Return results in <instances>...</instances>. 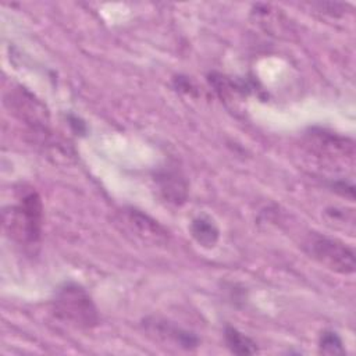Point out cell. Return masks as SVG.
<instances>
[{"label":"cell","instance_id":"obj_1","mask_svg":"<svg viewBox=\"0 0 356 356\" xmlns=\"http://www.w3.org/2000/svg\"><path fill=\"white\" fill-rule=\"evenodd\" d=\"M3 225L10 238L24 245H35L40 239L43 225L40 196L35 191H31L15 206L4 209Z\"/></svg>","mask_w":356,"mask_h":356},{"label":"cell","instance_id":"obj_2","mask_svg":"<svg viewBox=\"0 0 356 356\" xmlns=\"http://www.w3.org/2000/svg\"><path fill=\"white\" fill-rule=\"evenodd\" d=\"M54 314L76 327V328H93L99 323V313L96 305L85 288L75 282L63 284L53 299Z\"/></svg>","mask_w":356,"mask_h":356},{"label":"cell","instance_id":"obj_3","mask_svg":"<svg viewBox=\"0 0 356 356\" xmlns=\"http://www.w3.org/2000/svg\"><path fill=\"white\" fill-rule=\"evenodd\" d=\"M307 248L313 259L325 268L339 274H352L355 271V253L343 242L327 236H313Z\"/></svg>","mask_w":356,"mask_h":356},{"label":"cell","instance_id":"obj_4","mask_svg":"<svg viewBox=\"0 0 356 356\" xmlns=\"http://www.w3.org/2000/svg\"><path fill=\"white\" fill-rule=\"evenodd\" d=\"M122 222L125 227L145 242L161 245L168 241V232L150 216L136 209H127L122 211Z\"/></svg>","mask_w":356,"mask_h":356},{"label":"cell","instance_id":"obj_5","mask_svg":"<svg viewBox=\"0 0 356 356\" xmlns=\"http://www.w3.org/2000/svg\"><path fill=\"white\" fill-rule=\"evenodd\" d=\"M156 182L159 185V189H160L163 197L167 202L174 203V204H179V203L185 202L186 182L177 171H171V170L161 171L157 175Z\"/></svg>","mask_w":356,"mask_h":356},{"label":"cell","instance_id":"obj_6","mask_svg":"<svg viewBox=\"0 0 356 356\" xmlns=\"http://www.w3.org/2000/svg\"><path fill=\"white\" fill-rule=\"evenodd\" d=\"M191 234L200 246L207 249L214 248L220 238V231L217 225L207 216H199L192 221Z\"/></svg>","mask_w":356,"mask_h":356},{"label":"cell","instance_id":"obj_7","mask_svg":"<svg viewBox=\"0 0 356 356\" xmlns=\"http://www.w3.org/2000/svg\"><path fill=\"white\" fill-rule=\"evenodd\" d=\"M152 327L153 330L156 331V334L164 339H171L174 341L175 343H178L179 346L182 348H186V349H191V348H195L197 346V338L188 332V331H184L178 327H174V325H170L167 321H159L156 320L154 323H152Z\"/></svg>","mask_w":356,"mask_h":356},{"label":"cell","instance_id":"obj_8","mask_svg":"<svg viewBox=\"0 0 356 356\" xmlns=\"http://www.w3.org/2000/svg\"><path fill=\"white\" fill-rule=\"evenodd\" d=\"M224 338H225L227 346L229 348V350L232 353H236V355H253V353L257 352L256 342L252 341L245 334L239 332L234 327H227L225 328Z\"/></svg>","mask_w":356,"mask_h":356},{"label":"cell","instance_id":"obj_9","mask_svg":"<svg viewBox=\"0 0 356 356\" xmlns=\"http://www.w3.org/2000/svg\"><path fill=\"white\" fill-rule=\"evenodd\" d=\"M318 346H320V352L327 355H339L345 352L341 338L337 335V332H332V331H324L321 334Z\"/></svg>","mask_w":356,"mask_h":356}]
</instances>
